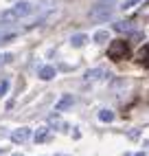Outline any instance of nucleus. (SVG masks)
<instances>
[{
	"label": "nucleus",
	"mask_w": 149,
	"mask_h": 156,
	"mask_svg": "<svg viewBox=\"0 0 149 156\" xmlns=\"http://www.w3.org/2000/svg\"><path fill=\"white\" fill-rule=\"evenodd\" d=\"M112 16H114V7L110 5V0H108V2L101 0V2L94 5V7L90 9V13H88V18L92 20V22H108Z\"/></svg>",
	"instance_id": "obj_1"
},
{
	"label": "nucleus",
	"mask_w": 149,
	"mask_h": 156,
	"mask_svg": "<svg viewBox=\"0 0 149 156\" xmlns=\"http://www.w3.org/2000/svg\"><path fill=\"white\" fill-rule=\"evenodd\" d=\"M127 53H130V46H127L125 40H114L108 46V57L110 59H125Z\"/></svg>",
	"instance_id": "obj_2"
},
{
	"label": "nucleus",
	"mask_w": 149,
	"mask_h": 156,
	"mask_svg": "<svg viewBox=\"0 0 149 156\" xmlns=\"http://www.w3.org/2000/svg\"><path fill=\"white\" fill-rule=\"evenodd\" d=\"M11 11L16 13V18L20 20V18H26V16H31L35 11V7H33V2H29V0H18V2L11 7Z\"/></svg>",
	"instance_id": "obj_3"
},
{
	"label": "nucleus",
	"mask_w": 149,
	"mask_h": 156,
	"mask_svg": "<svg viewBox=\"0 0 149 156\" xmlns=\"http://www.w3.org/2000/svg\"><path fill=\"white\" fill-rule=\"evenodd\" d=\"M31 139V128H18L11 132V141L13 143H26Z\"/></svg>",
	"instance_id": "obj_4"
},
{
	"label": "nucleus",
	"mask_w": 149,
	"mask_h": 156,
	"mask_svg": "<svg viewBox=\"0 0 149 156\" xmlns=\"http://www.w3.org/2000/svg\"><path fill=\"white\" fill-rule=\"evenodd\" d=\"M48 128H57V130H66L68 128V123L66 121H61V117L55 112V114H50L48 117Z\"/></svg>",
	"instance_id": "obj_5"
},
{
	"label": "nucleus",
	"mask_w": 149,
	"mask_h": 156,
	"mask_svg": "<svg viewBox=\"0 0 149 156\" xmlns=\"http://www.w3.org/2000/svg\"><path fill=\"white\" fill-rule=\"evenodd\" d=\"M72 103H74V99H72V95H64L57 103H55V110L57 112H64V110H68L70 106H72Z\"/></svg>",
	"instance_id": "obj_6"
},
{
	"label": "nucleus",
	"mask_w": 149,
	"mask_h": 156,
	"mask_svg": "<svg viewBox=\"0 0 149 156\" xmlns=\"http://www.w3.org/2000/svg\"><path fill=\"white\" fill-rule=\"evenodd\" d=\"M18 37V31L16 29H7V27H0V44L9 42V40Z\"/></svg>",
	"instance_id": "obj_7"
},
{
	"label": "nucleus",
	"mask_w": 149,
	"mask_h": 156,
	"mask_svg": "<svg viewBox=\"0 0 149 156\" xmlns=\"http://www.w3.org/2000/svg\"><path fill=\"white\" fill-rule=\"evenodd\" d=\"M50 139V128H37V132H35V143H46Z\"/></svg>",
	"instance_id": "obj_8"
},
{
	"label": "nucleus",
	"mask_w": 149,
	"mask_h": 156,
	"mask_svg": "<svg viewBox=\"0 0 149 156\" xmlns=\"http://www.w3.org/2000/svg\"><path fill=\"white\" fill-rule=\"evenodd\" d=\"M86 42H88V35H86V33H74V35L70 37V44H72L74 48H79V46H83Z\"/></svg>",
	"instance_id": "obj_9"
},
{
	"label": "nucleus",
	"mask_w": 149,
	"mask_h": 156,
	"mask_svg": "<svg viewBox=\"0 0 149 156\" xmlns=\"http://www.w3.org/2000/svg\"><path fill=\"white\" fill-rule=\"evenodd\" d=\"M53 77H55V68H53V66H42V68H40V79L48 81V79H53Z\"/></svg>",
	"instance_id": "obj_10"
},
{
	"label": "nucleus",
	"mask_w": 149,
	"mask_h": 156,
	"mask_svg": "<svg viewBox=\"0 0 149 156\" xmlns=\"http://www.w3.org/2000/svg\"><path fill=\"white\" fill-rule=\"evenodd\" d=\"M114 31H119V33H130V31H134V27H132V22H116L114 24Z\"/></svg>",
	"instance_id": "obj_11"
},
{
	"label": "nucleus",
	"mask_w": 149,
	"mask_h": 156,
	"mask_svg": "<svg viewBox=\"0 0 149 156\" xmlns=\"http://www.w3.org/2000/svg\"><path fill=\"white\" fill-rule=\"evenodd\" d=\"M101 75H103V68H92L86 73V81H97V79H101Z\"/></svg>",
	"instance_id": "obj_12"
},
{
	"label": "nucleus",
	"mask_w": 149,
	"mask_h": 156,
	"mask_svg": "<svg viewBox=\"0 0 149 156\" xmlns=\"http://www.w3.org/2000/svg\"><path fill=\"white\" fill-rule=\"evenodd\" d=\"M138 62L145 64V66H149V44H145V46L140 48V53H138Z\"/></svg>",
	"instance_id": "obj_13"
},
{
	"label": "nucleus",
	"mask_w": 149,
	"mask_h": 156,
	"mask_svg": "<svg viewBox=\"0 0 149 156\" xmlns=\"http://www.w3.org/2000/svg\"><path fill=\"white\" fill-rule=\"evenodd\" d=\"M92 40H94V42H99V44H103V42H110V33H108V31H97Z\"/></svg>",
	"instance_id": "obj_14"
},
{
	"label": "nucleus",
	"mask_w": 149,
	"mask_h": 156,
	"mask_svg": "<svg viewBox=\"0 0 149 156\" xmlns=\"http://www.w3.org/2000/svg\"><path fill=\"white\" fill-rule=\"evenodd\" d=\"M99 119H101L103 123H112V121H114V112H112V110H101V112H99Z\"/></svg>",
	"instance_id": "obj_15"
},
{
	"label": "nucleus",
	"mask_w": 149,
	"mask_h": 156,
	"mask_svg": "<svg viewBox=\"0 0 149 156\" xmlns=\"http://www.w3.org/2000/svg\"><path fill=\"white\" fill-rule=\"evenodd\" d=\"M138 2H143V0H123V2H121V9H123V11H127V9L136 7Z\"/></svg>",
	"instance_id": "obj_16"
},
{
	"label": "nucleus",
	"mask_w": 149,
	"mask_h": 156,
	"mask_svg": "<svg viewBox=\"0 0 149 156\" xmlns=\"http://www.w3.org/2000/svg\"><path fill=\"white\" fill-rule=\"evenodd\" d=\"M7 90H9V81H2V84H0V99L7 95Z\"/></svg>",
	"instance_id": "obj_17"
},
{
	"label": "nucleus",
	"mask_w": 149,
	"mask_h": 156,
	"mask_svg": "<svg viewBox=\"0 0 149 156\" xmlns=\"http://www.w3.org/2000/svg\"><path fill=\"white\" fill-rule=\"evenodd\" d=\"M134 156H145V154H143V152H138V154H134Z\"/></svg>",
	"instance_id": "obj_18"
},
{
	"label": "nucleus",
	"mask_w": 149,
	"mask_h": 156,
	"mask_svg": "<svg viewBox=\"0 0 149 156\" xmlns=\"http://www.w3.org/2000/svg\"><path fill=\"white\" fill-rule=\"evenodd\" d=\"M55 156H68V154H55Z\"/></svg>",
	"instance_id": "obj_19"
},
{
	"label": "nucleus",
	"mask_w": 149,
	"mask_h": 156,
	"mask_svg": "<svg viewBox=\"0 0 149 156\" xmlns=\"http://www.w3.org/2000/svg\"><path fill=\"white\" fill-rule=\"evenodd\" d=\"M13 156H22V154H13Z\"/></svg>",
	"instance_id": "obj_20"
},
{
	"label": "nucleus",
	"mask_w": 149,
	"mask_h": 156,
	"mask_svg": "<svg viewBox=\"0 0 149 156\" xmlns=\"http://www.w3.org/2000/svg\"><path fill=\"white\" fill-rule=\"evenodd\" d=\"M0 62H2V55H0Z\"/></svg>",
	"instance_id": "obj_21"
}]
</instances>
